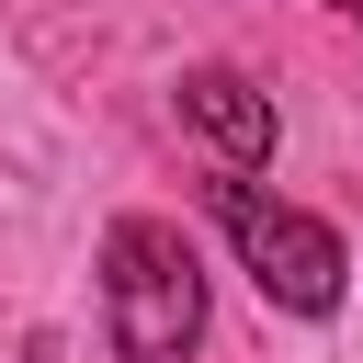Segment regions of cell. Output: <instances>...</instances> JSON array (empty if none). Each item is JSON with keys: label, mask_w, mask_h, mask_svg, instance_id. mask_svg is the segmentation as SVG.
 Segmentation results:
<instances>
[{"label": "cell", "mask_w": 363, "mask_h": 363, "mask_svg": "<svg viewBox=\"0 0 363 363\" xmlns=\"http://www.w3.org/2000/svg\"><path fill=\"white\" fill-rule=\"evenodd\" d=\"M102 329L113 363H193L204 340V261L170 216H113L102 238Z\"/></svg>", "instance_id": "obj_1"}, {"label": "cell", "mask_w": 363, "mask_h": 363, "mask_svg": "<svg viewBox=\"0 0 363 363\" xmlns=\"http://www.w3.org/2000/svg\"><path fill=\"white\" fill-rule=\"evenodd\" d=\"M216 227L238 238V272H250L272 306H295V318H329V306H340L352 250H340L318 216H295L284 193H261L250 170H227V182H216Z\"/></svg>", "instance_id": "obj_2"}, {"label": "cell", "mask_w": 363, "mask_h": 363, "mask_svg": "<svg viewBox=\"0 0 363 363\" xmlns=\"http://www.w3.org/2000/svg\"><path fill=\"white\" fill-rule=\"evenodd\" d=\"M182 125H193L227 170H261L272 136H284V125H272V91L238 79V68H182Z\"/></svg>", "instance_id": "obj_3"}, {"label": "cell", "mask_w": 363, "mask_h": 363, "mask_svg": "<svg viewBox=\"0 0 363 363\" xmlns=\"http://www.w3.org/2000/svg\"><path fill=\"white\" fill-rule=\"evenodd\" d=\"M340 11H352V23H363V0H340Z\"/></svg>", "instance_id": "obj_4"}]
</instances>
